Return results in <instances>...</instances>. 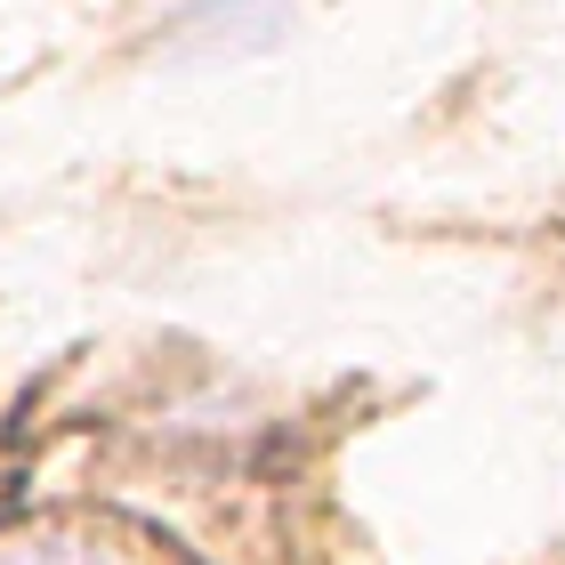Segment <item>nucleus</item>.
Instances as JSON below:
<instances>
[{
	"label": "nucleus",
	"instance_id": "f257e3e1",
	"mask_svg": "<svg viewBox=\"0 0 565 565\" xmlns=\"http://www.w3.org/2000/svg\"><path fill=\"white\" fill-rule=\"evenodd\" d=\"M282 33H291V17H282V0H211V9L178 17L170 33V57H259V49H275Z\"/></svg>",
	"mask_w": 565,
	"mask_h": 565
}]
</instances>
